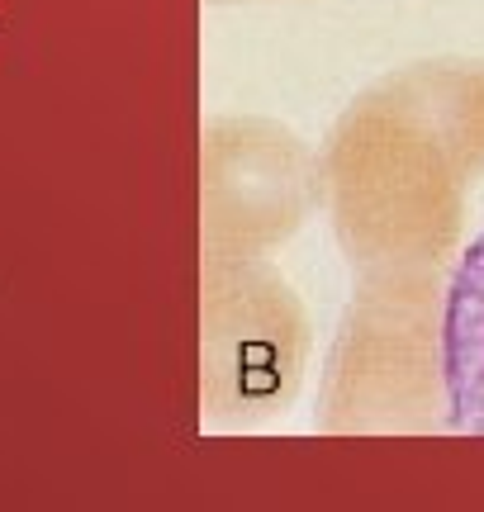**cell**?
<instances>
[{"label": "cell", "mask_w": 484, "mask_h": 512, "mask_svg": "<svg viewBox=\"0 0 484 512\" xmlns=\"http://www.w3.org/2000/svg\"><path fill=\"white\" fill-rule=\"evenodd\" d=\"M442 389L451 427L484 437V233L451 275L442 309Z\"/></svg>", "instance_id": "1"}]
</instances>
